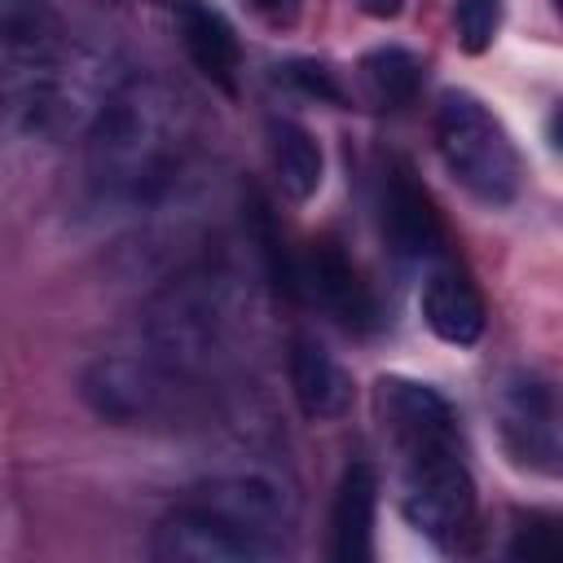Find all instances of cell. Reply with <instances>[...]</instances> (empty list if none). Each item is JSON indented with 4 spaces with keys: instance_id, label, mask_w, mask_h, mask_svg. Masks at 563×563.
<instances>
[{
    "instance_id": "obj_2",
    "label": "cell",
    "mask_w": 563,
    "mask_h": 563,
    "mask_svg": "<svg viewBox=\"0 0 563 563\" xmlns=\"http://www.w3.org/2000/svg\"><path fill=\"white\" fill-rule=\"evenodd\" d=\"M374 413L396 449V488L405 519L435 545H457L475 519V479L449 400L413 378H378Z\"/></svg>"
},
{
    "instance_id": "obj_4",
    "label": "cell",
    "mask_w": 563,
    "mask_h": 563,
    "mask_svg": "<svg viewBox=\"0 0 563 563\" xmlns=\"http://www.w3.org/2000/svg\"><path fill=\"white\" fill-rule=\"evenodd\" d=\"M246 330V299L220 268H198L172 282L145 312V352L185 387H202L233 361Z\"/></svg>"
},
{
    "instance_id": "obj_13",
    "label": "cell",
    "mask_w": 563,
    "mask_h": 563,
    "mask_svg": "<svg viewBox=\"0 0 563 563\" xmlns=\"http://www.w3.org/2000/svg\"><path fill=\"white\" fill-rule=\"evenodd\" d=\"M290 391L312 422H334L352 409V374L312 339L290 343Z\"/></svg>"
},
{
    "instance_id": "obj_12",
    "label": "cell",
    "mask_w": 563,
    "mask_h": 563,
    "mask_svg": "<svg viewBox=\"0 0 563 563\" xmlns=\"http://www.w3.org/2000/svg\"><path fill=\"white\" fill-rule=\"evenodd\" d=\"M374 510H378V475L369 462H352L330 506V554L339 563H365L374 554Z\"/></svg>"
},
{
    "instance_id": "obj_17",
    "label": "cell",
    "mask_w": 563,
    "mask_h": 563,
    "mask_svg": "<svg viewBox=\"0 0 563 563\" xmlns=\"http://www.w3.org/2000/svg\"><path fill=\"white\" fill-rule=\"evenodd\" d=\"M453 26L466 53H484L501 26V0H453Z\"/></svg>"
},
{
    "instance_id": "obj_21",
    "label": "cell",
    "mask_w": 563,
    "mask_h": 563,
    "mask_svg": "<svg viewBox=\"0 0 563 563\" xmlns=\"http://www.w3.org/2000/svg\"><path fill=\"white\" fill-rule=\"evenodd\" d=\"M369 18H396L400 9H405V0H356Z\"/></svg>"
},
{
    "instance_id": "obj_3",
    "label": "cell",
    "mask_w": 563,
    "mask_h": 563,
    "mask_svg": "<svg viewBox=\"0 0 563 563\" xmlns=\"http://www.w3.org/2000/svg\"><path fill=\"white\" fill-rule=\"evenodd\" d=\"M92 62L53 0H0V132L53 136L88 123Z\"/></svg>"
},
{
    "instance_id": "obj_19",
    "label": "cell",
    "mask_w": 563,
    "mask_h": 563,
    "mask_svg": "<svg viewBox=\"0 0 563 563\" xmlns=\"http://www.w3.org/2000/svg\"><path fill=\"white\" fill-rule=\"evenodd\" d=\"M286 79H295L303 92H312V97H325V101H343V92H339V84L330 79V70L325 66H312V62H290L286 66Z\"/></svg>"
},
{
    "instance_id": "obj_14",
    "label": "cell",
    "mask_w": 563,
    "mask_h": 563,
    "mask_svg": "<svg viewBox=\"0 0 563 563\" xmlns=\"http://www.w3.org/2000/svg\"><path fill=\"white\" fill-rule=\"evenodd\" d=\"M172 13H176V26H180V40H185V53L189 62L220 88H233L238 79V40H233V26L207 9L202 0H172Z\"/></svg>"
},
{
    "instance_id": "obj_20",
    "label": "cell",
    "mask_w": 563,
    "mask_h": 563,
    "mask_svg": "<svg viewBox=\"0 0 563 563\" xmlns=\"http://www.w3.org/2000/svg\"><path fill=\"white\" fill-rule=\"evenodd\" d=\"M260 22H268V26H290L295 18H299V4L303 0H242Z\"/></svg>"
},
{
    "instance_id": "obj_8",
    "label": "cell",
    "mask_w": 563,
    "mask_h": 563,
    "mask_svg": "<svg viewBox=\"0 0 563 563\" xmlns=\"http://www.w3.org/2000/svg\"><path fill=\"white\" fill-rule=\"evenodd\" d=\"M497 418H501L506 453L519 466L537 475H559V400L545 378L537 374L510 378L497 396Z\"/></svg>"
},
{
    "instance_id": "obj_10",
    "label": "cell",
    "mask_w": 563,
    "mask_h": 563,
    "mask_svg": "<svg viewBox=\"0 0 563 563\" xmlns=\"http://www.w3.org/2000/svg\"><path fill=\"white\" fill-rule=\"evenodd\" d=\"M383 238L400 260L431 264L444 255V224L431 194L413 180L409 167L387 172L383 180Z\"/></svg>"
},
{
    "instance_id": "obj_18",
    "label": "cell",
    "mask_w": 563,
    "mask_h": 563,
    "mask_svg": "<svg viewBox=\"0 0 563 563\" xmlns=\"http://www.w3.org/2000/svg\"><path fill=\"white\" fill-rule=\"evenodd\" d=\"M510 559H528V563H554L559 559V528L550 515H528L515 523L510 537Z\"/></svg>"
},
{
    "instance_id": "obj_6",
    "label": "cell",
    "mask_w": 563,
    "mask_h": 563,
    "mask_svg": "<svg viewBox=\"0 0 563 563\" xmlns=\"http://www.w3.org/2000/svg\"><path fill=\"white\" fill-rule=\"evenodd\" d=\"M194 396L176 374H167L150 352L141 356H97L84 369V400L110 418V422H154L180 409V400Z\"/></svg>"
},
{
    "instance_id": "obj_7",
    "label": "cell",
    "mask_w": 563,
    "mask_h": 563,
    "mask_svg": "<svg viewBox=\"0 0 563 563\" xmlns=\"http://www.w3.org/2000/svg\"><path fill=\"white\" fill-rule=\"evenodd\" d=\"M150 554L163 563H264V554L198 497H180L150 532Z\"/></svg>"
},
{
    "instance_id": "obj_1",
    "label": "cell",
    "mask_w": 563,
    "mask_h": 563,
    "mask_svg": "<svg viewBox=\"0 0 563 563\" xmlns=\"http://www.w3.org/2000/svg\"><path fill=\"white\" fill-rule=\"evenodd\" d=\"M207 154L202 101L167 75H123L84 132V172L101 202L154 207L194 180Z\"/></svg>"
},
{
    "instance_id": "obj_11",
    "label": "cell",
    "mask_w": 563,
    "mask_h": 563,
    "mask_svg": "<svg viewBox=\"0 0 563 563\" xmlns=\"http://www.w3.org/2000/svg\"><path fill=\"white\" fill-rule=\"evenodd\" d=\"M422 317L435 330V339L453 343V347H471L484 334V295L475 290V282L466 277V268H457L449 255L431 260L427 277H422Z\"/></svg>"
},
{
    "instance_id": "obj_16",
    "label": "cell",
    "mask_w": 563,
    "mask_h": 563,
    "mask_svg": "<svg viewBox=\"0 0 563 563\" xmlns=\"http://www.w3.org/2000/svg\"><path fill=\"white\" fill-rule=\"evenodd\" d=\"M361 84H365V97L383 110H396L405 101H413L418 84H422V57L400 48V44H387V48H374L361 57Z\"/></svg>"
},
{
    "instance_id": "obj_9",
    "label": "cell",
    "mask_w": 563,
    "mask_h": 563,
    "mask_svg": "<svg viewBox=\"0 0 563 563\" xmlns=\"http://www.w3.org/2000/svg\"><path fill=\"white\" fill-rule=\"evenodd\" d=\"M295 286L339 325L347 330H369L378 321V303L361 268L347 260V251L330 238L308 242L303 255L295 260Z\"/></svg>"
},
{
    "instance_id": "obj_15",
    "label": "cell",
    "mask_w": 563,
    "mask_h": 563,
    "mask_svg": "<svg viewBox=\"0 0 563 563\" xmlns=\"http://www.w3.org/2000/svg\"><path fill=\"white\" fill-rule=\"evenodd\" d=\"M268 158H273V172H277V185L286 198L303 202L321 189V172H325V158H321V145L317 136L295 123V119H273L268 123Z\"/></svg>"
},
{
    "instance_id": "obj_5",
    "label": "cell",
    "mask_w": 563,
    "mask_h": 563,
    "mask_svg": "<svg viewBox=\"0 0 563 563\" xmlns=\"http://www.w3.org/2000/svg\"><path fill=\"white\" fill-rule=\"evenodd\" d=\"M435 150L449 176L479 202L506 207L519 194L523 167L506 123L475 92H444L435 106Z\"/></svg>"
}]
</instances>
